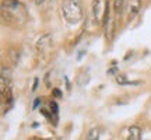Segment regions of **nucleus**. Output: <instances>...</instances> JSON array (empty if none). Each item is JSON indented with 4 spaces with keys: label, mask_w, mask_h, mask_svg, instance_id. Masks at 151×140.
<instances>
[{
    "label": "nucleus",
    "mask_w": 151,
    "mask_h": 140,
    "mask_svg": "<svg viewBox=\"0 0 151 140\" xmlns=\"http://www.w3.org/2000/svg\"><path fill=\"white\" fill-rule=\"evenodd\" d=\"M141 129L139 126H130L127 129V140H140Z\"/></svg>",
    "instance_id": "obj_5"
},
{
    "label": "nucleus",
    "mask_w": 151,
    "mask_h": 140,
    "mask_svg": "<svg viewBox=\"0 0 151 140\" xmlns=\"http://www.w3.org/2000/svg\"><path fill=\"white\" fill-rule=\"evenodd\" d=\"M141 9V0H130L129 3V11H127V18H133V17L140 11Z\"/></svg>",
    "instance_id": "obj_4"
},
{
    "label": "nucleus",
    "mask_w": 151,
    "mask_h": 140,
    "mask_svg": "<svg viewBox=\"0 0 151 140\" xmlns=\"http://www.w3.org/2000/svg\"><path fill=\"white\" fill-rule=\"evenodd\" d=\"M99 7H101V1L99 0H94L92 1V13H94L95 21H99Z\"/></svg>",
    "instance_id": "obj_9"
},
{
    "label": "nucleus",
    "mask_w": 151,
    "mask_h": 140,
    "mask_svg": "<svg viewBox=\"0 0 151 140\" xmlns=\"http://www.w3.org/2000/svg\"><path fill=\"white\" fill-rule=\"evenodd\" d=\"M99 139V129L98 128H91L87 132L86 140H98Z\"/></svg>",
    "instance_id": "obj_8"
},
{
    "label": "nucleus",
    "mask_w": 151,
    "mask_h": 140,
    "mask_svg": "<svg viewBox=\"0 0 151 140\" xmlns=\"http://www.w3.org/2000/svg\"><path fill=\"white\" fill-rule=\"evenodd\" d=\"M1 7H3V11H7V13H14V14L20 13V11L24 9L22 4L18 1V0H3Z\"/></svg>",
    "instance_id": "obj_2"
},
{
    "label": "nucleus",
    "mask_w": 151,
    "mask_h": 140,
    "mask_svg": "<svg viewBox=\"0 0 151 140\" xmlns=\"http://www.w3.org/2000/svg\"><path fill=\"white\" fill-rule=\"evenodd\" d=\"M50 41H52L50 34H43V35H41V37L37 39V42H35V48H37V51L38 52L45 51V49L50 45Z\"/></svg>",
    "instance_id": "obj_3"
},
{
    "label": "nucleus",
    "mask_w": 151,
    "mask_h": 140,
    "mask_svg": "<svg viewBox=\"0 0 151 140\" xmlns=\"http://www.w3.org/2000/svg\"><path fill=\"white\" fill-rule=\"evenodd\" d=\"M52 94H53V95H55L56 98H62V92H60L59 90H58V88H55L53 91H52Z\"/></svg>",
    "instance_id": "obj_14"
},
{
    "label": "nucleus",
    "mask_w": 151,
    "mask_h": 140,
    "mask_svg": "<svg viewBox=\"0 0 151 140\" xmlns=\"http://www.w3.org/2000/svg\"><path fill=\"white\" fill-rule=\"evenodd\" d=\"M105 27V37H106V39L108 41H111L113 38V30H115V24H113V20L111 18L108 21V24L106 25H104Z\"/></svg>",
    "instance_id": "obj_6"
},
{
    "label": "nucleus",
    "mask_w": 151,
    "mask_h": 140,
    "mask_svg": "<svg viewBox=\"0 0 151 140\" xmlns=\"http://www.w3.org/2000/svg\"><path fill=\"white\" fill-rule=\"evenodd\" d=\"M34 1H35L37 6H41V7H42V6H46L49 1H52V0H34Z\"/></svg>",
    "instance_id": "obj_13"
},
{
    "label": "nucleus",
    "mask_w": 151,
    "mask_h": 140,
    "mask_svg": "<svg viewBox=\"0 0 151 140\" xmlns=\"http://www.w3.org/2000/svg\"><path fill=\"white\" fill-rule=\"evenodd\" d=\"M38 79H35V80H34V87H32V91H35V90H37L38 88Z\"/></svg>",
    "instance_id": "obj_16"
},
{
    "label": "nucleus",
    "mask_w": 151,
    "mask_h": 140,
    "mask_svg": "<svg viewBox=\"0 0 151 140\" xmlns=\"http://www.w3.org/2000/svg\"><path fill=\"white\" fill-rule=\"evenodd\" d=\"M10 58H11V62H13L14 65H17V63H18V59H20V53H18L17 51H11Z\"/></svg>",
    "instance_id": "obj_11"
},
{
    "label": "nucleus",
    "mask_w": 151,
    "mask_h": 140,
    "mask_svg": "<svg viewBox=\"0 0 151 140\" xmlns=\"http://www.w3.org/2000/svg\"><path fill=\"white\" fill-rule=\"evenodd\" d=\"M124 4H126V0H113V10L118 16H120L124 11Z\"/></svg>",
    "instance_id": "obj_7"
},
{
    "label": "nucleus",
    "mask_w": 151,
    "mask_h": 140,
    "mask_svg": "<svg viewBox=\"0 0 151 140\" xmlns=\"http://www.w3.org/2000/svg\"><path fill=\"white\" fill-rule=\"evenodd\" d=\"M116 81H118L119 84H137V83H133V81L126 80V79H124V76H122V74L116 76Z\"/></svg>",
    "instance_id": "obj_10"
},
{
    "label": "nucleus",
    "mask_w": 151,
    "mask_h": 140,
    "mask_svg": "<svg viewBox=\"0 0 151 140\" xmlns=\"http://www.w3.org/2000/svg\"><path fill=\"white\" fill-rule=\"evenodd\" d=\"M62 14L69 24H77L83 20V6L80 0H65L62 4Z\"/></svg>",
    "instance_id": "obj_1"
},
{
    "label": "nucleus",
    "mask_w": 151,
    "mask_h": 140,
    "mask_svg": "<svg viewBox=\"0 0 151 140\" xmlns=\"http://www.w3.org/2000/svg\"><path fill=\"white\" fill-rule=\"evenodd\" d=\"M39 104H41V98H37V100L34 101V105H32V108H34V109H37V108H38V105H39Z\"/></svg>",
    "instance_id": "obj_15"
},
{
    "label": "nucleus",
    "mask_w": 151,
    "mask_h": 140,
    "mask_svg": "<svg viewBox=\"0 0 151 140\" xmlns=\"http://www.w3.org/2000/svg\"><path fill=\"white\" fill-rule=\"evenodd\" d=\"M49 108H50V113H53L55 116H58V109H59L58 104L55 102V101H50V104H49Z\"/></svg>",
    "instance_id": "obj_12"
}]
</instances>
